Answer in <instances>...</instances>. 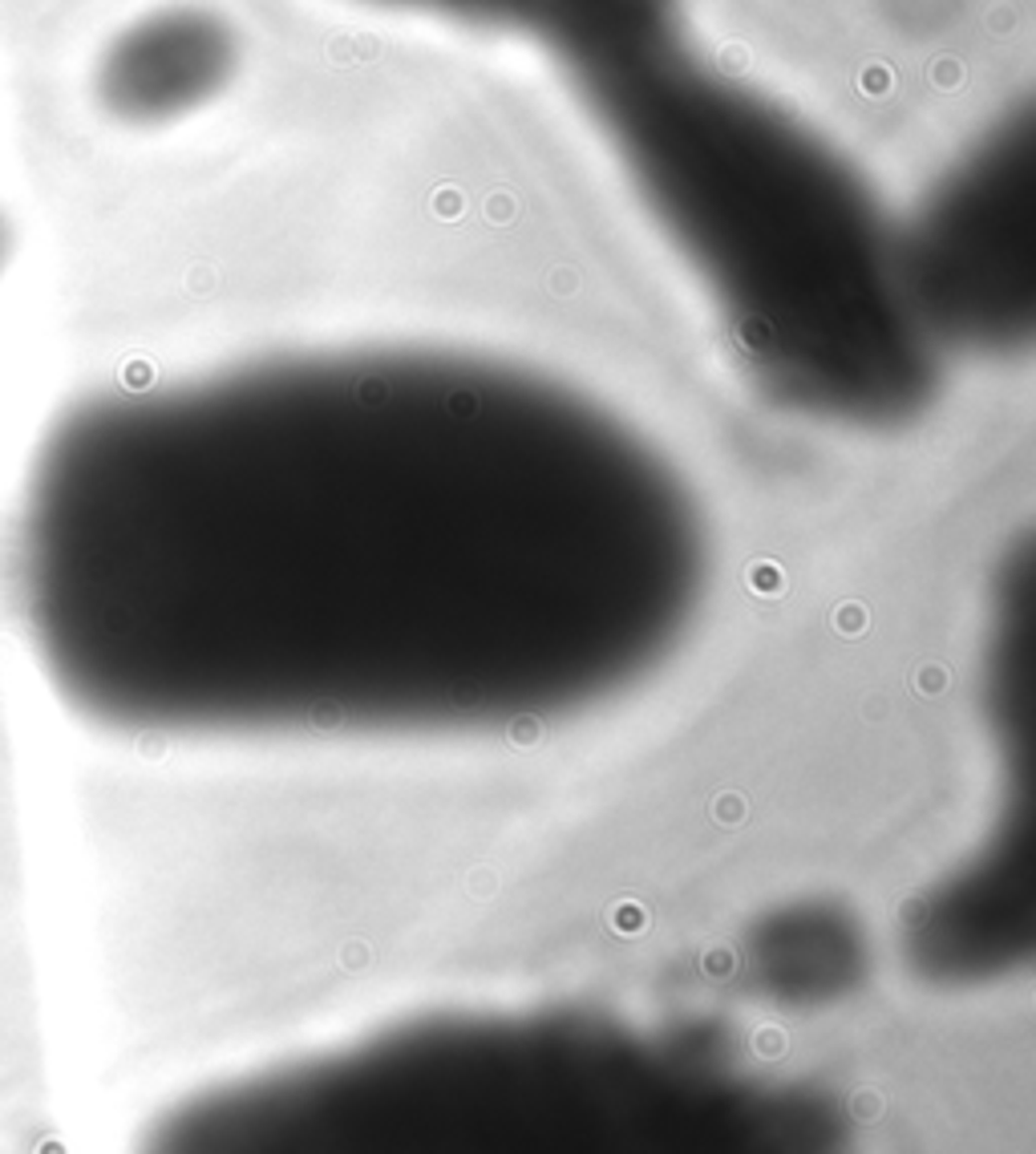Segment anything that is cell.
Segmentation results:
<instances>
[{
  "label": "cell",
  "instance_id": "cell-1",
  "mask_svg": "<svg viewBox=\"0 0 1036 1154\" xmlns=\"http://www.w3.org/2000/svg\"><path fill=\"white\" fill-rule=\"evenodd\" d=\"M713 535L681 466L530 364L421 345L105 393L13 535L49 685L126 738H478L681 652Z\"/></svg>",
  "mask_w": 1036,
  "mask_h": 1154
},
{
  "label": "cell",
  "instance_id": "cell-2",
  "mask_svg": "<svg viewBox=\"0 0 1036 1154\" xmlns=\"http://www.w3.org/2000/svg\"><path fill=\"white\" fill-rule=\"evenodd\" d=\"M656 231L689 268L749 385L838 430H899L939 385L899 227L810 121L728 74L685 0H530Z\"/></svg>",
  "mask_w": 1036,
  "mask_h": 1154
},
{
  "label": "cell",
  "instance_id": "cell-3",
  "mask_svg": "<svg viewBox=\"0 0 1036 1154\" xmlns=\"http://www.w3.org/2000/svg\"><path fill=\"white\" fill-rule=\"evenodd\" d=\"M806 1081L583 1009L409 1021L166 1110L138 1154H846Z\"/></svg>",
  "mask_w": 1036,
  "mask_h": 1154
},
{
  "label": "cell",
  "instance_id": "cell-4",
  "mask_svg": "<svg viewBox=\"0 0 1036 1154\" xmlns=\"http://www.w3.org/2000/svg\"><path fill=\"white\" fill-rule=\"evenodd\" d=\"M911 304L935 348L1012 352L1036 317L1032 114L992 126L899 227Z\"/></svg>",
  "mask_w": 1036,
  "mask_h": 1154
},
{
  "label": "cell",
  "instance_id": "cell-5",
  "mask_svg": "<svg viewBox=\"0 0 1036 1154\" xmlns=\"http://www.w3.org/2000/svg\"><path fill=\"white\" fill-rule=\"evenodd\" d=\"M239 61L231 25L203 5H162L121 25L94 61V102L117 126L154 130L211 106Z\"/></svg>",
  "mask_w": 1036,
  "mask_h": 1154
},
{
  "label": "cell",
  "instance_id": "cell-6",
  "mask_svg": "<svg viewBox=\"0 0 1036 1154\" xmlns=\"http://www.w3.org/2000/svg\"><path fill=\"white\" fill-rule=\"evenodd\" d=\"M364 5L438 17L454 25H522L530 0H364Z\"/></svg>",
  "mask_w": 1036,
  "mask_h": 1154
},
{
  "label": "cell",
  "instance_id": "cell-7",
  "mask_svg": "<svg viewBox=\"0 0 1036 1154\" xmlns=\"http://www.w3.org/2000/svg\"><path fill=\"white\" fill-rule=\"evenodd\" d=\"M13 256H17V227H13L9 211L0 207V280H5V272H9Z\"/></svg>",
  "mask_w": 1036,
  "mask_h": 1154
}]
</instances>
